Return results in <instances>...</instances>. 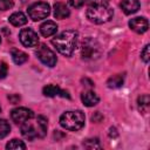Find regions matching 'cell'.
Wrapping results in <instances>:
<instances>
[{
  "mask_svg": "<svg viewBox=\"0 0 150 150\" xmlns=\"http://www.w3.org/2000/svg\"><path fill=\"white\" fill-rule=\"evenodd\" d=\"M47 118L45 116H38L34 118V116L21 125V134L25 138L33 141L36 138H42L47 134Z\"/></svg>",
  "mask_w": 150,
  "mask_h": 150,
  "instance_id": "6da1fadb",
  "label": "cell"
},
{
  "mask_svg": "<svg viewBox=\"0 0 150 150\" xmlns=\"http://www.w3.org/2000/svg\"><path fill=\"white\" fill-rule=\"evenodd\" d=\"M77 39L79 34L75 30H64L56 35L53 40L52 43L54 47L57 49L59 53H61L64 56H71L73 53L76 49L77 46Z\"/></svg>",
  "mask_w": 150,
  "mask_h": 150,
  "instance_id": "7a4b0ae2",
  "label": "cell"
},
{
  "mask_svg": "<svg viewBox=\"0 0 150 150\" xmlns=\"http://www.w3.org/2000/svg\"><path fill=\"white\" fill-rule=\"evenodd\" d=\"M114 11L109 5H89L87 18L94 23H104L112 18Z\"/></svg>",
  "mask_w": 150,
  "mask_h": 150,
  "instance_id": "3957f363",
  "label": "cell"
},
{
  "mask_svg": "<svg viewBox=\"0 0 150 150\" xmlns=\"http://www.w3.org/2000/svg\"><path fill=\"white\" fill-rule=\"evenodd\" d=\"M84 114L80 110L66 111L60 117V124L62 128L71 131H77L84 125Z\"/></svg>",
  "mask_w": 150,
  "mask_h": 150,
  "instance_id": "277c9868",
  "label": "cell"
},
{
  "mask_svg": "<svg viewBox=\"0 0 150 150\" xmlns=\"http://www.w3.org/2000/svg\"><path fill=\"white\" fill-rule=\"evenodd\" d=\"M49 13H50V7L47 2H43V1L35 2L28 7V15L34 21L46 19L49 15Z\"/></svg>",
  "mask_w": 150,
  "mask_h": 150,
  "instance_id": "5b68a950",
  "label": "cell"
},
{
  "mask_svg": "<svg viewBox=\"0 0 150 150\" xmlns=\"http://www.w3.org/2000/svg\"><path fill=\"white\" fill-rule=\"evenodd\" d=\"M36 56L39 57V60H40L43 64H46V66H48V67H54V66L56 64V61H57L55 53H54L52 49H49L46 45H41V46L38 48V50H36Z\"/></svg>",
  "mask_w": 150,
  "mask_h": 150,
  "instance_id": "8992f818",
  "label": "cell"
},
{
  "mask_svg": "<svg viewBox=\"0 0 150 150\" xmlns=\"http://www.w3.org/2000/svg\"><path fill=\"white\" fill-rule=\"evenodd\" d=\"M82 59L84 60H93V59H97L100 55V48L98 45L93 41L91 39H87L83 45H82Z\"/></svg>",
  "mask_w": 150,
  "mask_h": 150,
  "instance_id": "52a82bcc",
  "label": "cell"
},
{
  "mask_svg": "<svg viewBox=\"0 0 150 150\" xmlns=\"http://www.w3.org/2000/svg\"><path fill=\"white\" fill-rule=\"evenodd\" d=\"M19 39L20 42L25 47H35L39 43V38L38 34L32 29V28H23L19 33Z\"/></svg>",
  "mask_w": 150,
  "mask_h": 150,
  "instance_id": "ba28073f",
  "label": "cell"
},
{
  "mask_svg": "<svg viewBox=\"0 0 150 150\" xmlns=\"http://www.w3.org/2000/svg\"><path fill=\"white\" fill-rule=\"evenodd\" d=\"M34 116V112L28 109V108H25V107H20V108H15L12 110L11 112V118L13 120V122L15 123H20L22 124L23 122H26L27 120L32 118Z\"/></svg>",
  "mask_w": 150,
  "mask_h": 150,
  "instance_id": "9c48e42d",
  "label": "cell"
},
{
  "mask_svg": "<svg viewBox=\"0 0 150 150\" xmlns=\"http://www.w3.org/2000/svg\"><path fill=\"white\" fill-rule=\"evenodd\" d=\"M129 27H130L134 32H136V33H138V34H143V33H145V32L148 30V28H149V22H148V20H146L145 18L138 16V18H134V19H131V20L129 21Z\"/></svg>",
  "mask_w": 150,
  "mask_h": 150,
  "instance_id": "30bf717a",
  "label": "cell"
},
{
  "mask_svg": "<svg viewBox=\"0 0 150 150\" xmlns=\"http://www.w3.org/2000/svg\"><path fill=\"white\" fill-rule=\"evenodd\" d=\"M81 100H82V102H83V104H84L86 107H94V105H96V104L98 103V101H100L97 94L94 93V91H91V90H88V91L82 93Z\"/></svg>",
  "mask_w": 150,
  "mask_h": 150,
  "instance_id": "8fae6325",
  "label": "cell"
},
{
  "mask_svg": "<svg viewBox=\"0 0 150 150\" xmlns=\"http://www.w3.org/2000/svg\"><path fill=\"white\" fill-rule=\"evenodd\" d=\"M70 15V11L68 8V6L63 2H56L54 5V16L56 19H66Z\"/></svg>",
  "mask_w": 150,
  "mask_h": 150,
  "instance_id": "7c38bea8",
  "label": "cell"
},
{
  "mask_svg": "<svg viewBox=\"0 0 150 150\" xmlns=\"http://www.w3.org/2000/svg\"><path fill=\"white\" fill-rule=\"evenodd\" d=\"M56 30H57V25L54 21H45L40 26V33L45 38H48V36L54 35L56 33Z\"/></svg>",
  "mask_w": 150,
  "mask_h": 150,
  "instance_id": "4fadbf2b",
  "label": "cell"
},
{
  "mask_svg": "<svg viewBox=\"0 0 150 150\" xmlns=\"http://www.w3.org/2000/svg\"><path fill=\"white\" fill-rule=\"evenodd\" d=\"M121 8L125 14H134L139 9V1L138 0H122Z\"/></svg>",
  "mask_w": 150,
  "mask_h": 150,
  "instance_id": "5bb4252c",
  "label": "cell"
},
{
  "mask_svg": "<svg viewBox=\"0 0 150 150\" xmlns=\"http://www.w3.org/2000/svg\"><path fill=\"white\" fill-rule=\"evenodd\" d=\"M9 22L15 27L23 26L27 23V16L22 12H15L9 16Z\"/></svg>",
  "mask_w": 150,
  "mask_h": 150,
  "instance_id": "9a60e30c",
  "label": "cell"
},
{
  "mask_svg": "<svg viewBox=\"0 0 150 150\" xmlns=\"http://www.w3.org/2000/svg\"><path fill=\"white\" fill-rule=\"evenodd\" d=\"M124 83V76L121 75V74H116V75H112L111 77H109V80L107 81V84L109 88L111 89H116V88H120L122 87Z\"/></svg>",
  "mask_w": 150,
  "mask_h": 150,
  "instance_id": "2e32d148",
  "label": "cell"
},
{
  "mask_svg": "<svg viewBox=\"0 0 150 150\" xmlns=\"http://www.w3.org/2000/svg\"><path fill=\"white\" fill-rule=\"evenodd\" d=\"M12 60H13V62L15 64L20 66V64L25 63L28 60V56H27V54L25 52L19 50V49H14V50H12Z\"/></svg>",
  "mask_w": 150,
  "mask_h": 150,
  "instance_id": "e0dca14e",
  "label": "cell"
},
{
  "mask_svg": "<svg viewBox=\"0 0 150 150\" xmlns=\"http://www.w3.org/2000/svg\"><path fill=\"white\" fill-rule=\"evenodd\" d=\"M60 91H61V89L56 84H47L42 89L43 95L47 96V97H55L60 94Z\"/></svg>",
  "mask_w": 150,
  "mask_h": 150,
  "instance_id": "ac0fdd59",
  "label": "cell"
},
{
  "mask_svg": "<svg viewBox=\"0 0 150 150\" xmlns=\"http://www.w3.org/2000/svg\"><path fill=\"white\" fill-rule=\"evenodd\" d=\"M149 105H150V100L148 95H142L138 97V109L139 111H142L143 114H146L149 110Z\"/></svg>",
  "mask_w": 150,
  "mask_h": 150,
  "instance_id": "d6986e66",
  "label": "cell"
},
{
  "mask_svg": "<svg viewBox=\"0 0 150 150\" xmlns=\"http://www.w3.org/2000/svg\"><path fill=\"white\" fill-rule=\"evenodd\" d=\"M6 149H11V150H20V149H26V144L20 141V139H12L6 144Z\"/></svg>",
  "mask_w": 150,
  "mask_h": 150,
  "instance_id": "ffe728a7",
  "label": "cell"
},
{
  "mask_svg": "<svg viewBox=\"0 0 150 150\" xmlns=\"http://www.w3.org/2000/svg\"><path fill=\"white\" fill-rule=\"evenodd\" d=\"M11 131L9 123L6 120H0V138L6 137Z\"/></svg>",
  "mask_w": 150,
  "mask_h": 150,
  "instance_id": "44dd1931",
  "label": "cell"
},
{
  "mask_svg": "<svg viewBox=\"0 0 150 150\" xmlns=\"http://www.w3.org/2000/svg\"><path fill=\"white\" fill-rule=\"evenodd\" d=\"M83 145L88 149H100L101 145H100V142L97 138H90V139H87L86 142H83Z\"/></svg>",
  "mask_w": 150,
  "mask_h": 150,
  "instance_id": "7402d4cb",
  "label": "cell"
},
{
  "mask_svg": "<svg viewBox=\"0 0 150 150\" xmlns=\"http://www.w3.org/2000/svg\"><path fill=\"white\" fill-rule=\"evenodd\" d=\"M14 4V0H0V11L9 9Z\"/></svg>",
  "mask_w": 150,
  "mask_h": 150,
  "instance_id": "603a6c76",
  "label": "cell"
},
{
  "mask_svg": "<svg viewBox=\"0 0 150 150\" xmlns=\"http://www.w3.org/2000/svg\"><path fill=\"white\" fill-rule=\"evenodd\" d=\"M141 57H142V60L145 62V63H148L149 62V59H150V52H149V45H146L144 48H143V50L141 52Z\"/></svg>",
  "mask_w": 150,
  "mask_h": 150,
  "instance_id": "cb8c5ba5",
  "label": "cell"
},
{
  "mask_svg": "<svg viewBox=\"0 0 150 150\" xmlns=\"http://www.w3.org/2000/svg\"><path fill=\"white\" fill-rule=\"evenodd\" d=\"M86 2H87V0H68V4H69L71 7H75V8L82 7Z\"/></svg>",
  "mask_w": 150,
  "mask_h": 150,
  "instance_id": "d4e9b609",
  "label": "cell"
},
{
  "mask_svg": "<svg viewBox=\"0 0 150 150\" xmlns=\"http://www.w3.org/2000/svg\"><path fill=\"white\" fill-rule=\"evenodd\" d=\"M7 70H8L7 64H6L5 62H0V79L6 77V75H7Z\"/></svg>",
  "mask_w": 150,
  "mask_h": 150,
  "instance_id": "484cf974",
  "label": "cell"
},
{
  "mask_svg": "<svg viewBox=\"0 0 150 150\" xmlns=\"http://www.w3.org/2000/svg\"><path fill=\"white\" fill-rule=\"evenodd\" d=\"M110 0H90V5H109Z\"/></svg>",
  "mask_w": 150,
  "mask_h": 150,
  "instance_id": "4316f807",
  "label": "cell"
},
{
  "mask_svg": "<svg viewBox=\"0 0 150 150\" xmlns=\"http://www.w3.org/2000/svg\"><path fill=\"white\" fill-rule=\"evenodd\" d=\"M8 98L13 102V103H16L19 100H20V96L19 95H14V96H8Z\"/></svg>",
  "mask_w": 150,
  "mask_h": 150,
  "instance_id": "83f0119b",
  "label": "cell"
},
{
  "mask_svg": "<svg viewBox=\"0 0 150 150\" xmlns=\"http://www.w3.org/2000/svg\"><path fill=\"white\" fill-rule=\"evenodd\" d=\"M0 112H1V107H0Z\"/></svg>",
  "mask_w": 150,
  "mask_h": 150,
  "instance_id": "f1b7e54d",
  "label": "cell"
},
{
  "mask_svg": "<svg viewBox=\"0 0 150 150\" xmlns=\"http://www.w3.org/2000/svg\"><path fill=\"white\" fill-rule=\"evenodd\" d=\"M0 42H1V38H0Z\"/></svg>",
  "mask_w": 150,
  "mask_h": 150,
  "instance_id": "f546056e",
  "label": "cell"
}]
</instances>
